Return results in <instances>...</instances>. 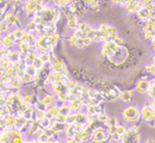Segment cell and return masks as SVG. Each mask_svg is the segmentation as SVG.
Returning a JSON list of instances; mask_svg holds the SVG:
<instances>
[{
	"instance_id": "6da1fadb",
	"label": "cell",
	"mask_w": 155,
	"mask_h": 143,
	"mask_svg": "<svg viewBox=\"0 0 155 143\" xmlns=\"http://www.w3.org/2000/svg\"><path fill=\"white\" fill-rule=\"evenodd\" d=\"M121 117L126 122H137L141 119L140 109L135 105H129V106H127L122 109Z\"/></svg>"
},
{
	"instance_id": "7a4b0ae2",
	"label": "cell",
	"mask_w": 155,
	"mask_h": 143,
	"mask_svg": "<svg viewBox=\"0 0 155 143\" xmlns=\"http://www.w3.org/2000/svg\"><path fill=\"white\" fill-rule=\"evenodd\" d=\"M141 118L144 120L149 126L155 127V112L152 108V106L149 104H144L140 109Z\"/></svg>"
},
{
	"instance_id": "3957f363",
	"label": "cell",
	"mask_w": 155,
	"mask_h": 143,
	"mask_svg": "<svg viewBox=\"0 0 155 143\" xmlns=\"http://www.w3.org/2000/svg\"><path fill=\"white\" fill-rule=\"evenodd\" d=\"M109 134L106 131V128L104 127H100V128L95 129L93 133H92V137H91V140L92 142L95 143H102V142H106L109 140Z\"/></svg>"
},
{
	"instance_id": "277c9868",
	"label": "cell",
	"mask_w": 155,
	"mask_h": 143,
	"mask_svg": "<svg viewBox=\"0 0 155 143\" xmlns=\"http://www.w3.org/2000/svg\"><path fill=\"white\" fill-rule=\"evenodd\" d=\"M149 88H150V79L140 78L135 83V90L140 94H146Z\"/></svg>"
},
{
	"instance_id": "5b68a950",
	"label": "cell",
	"mask_w": 155,
	"mask_h": 143,
	"mask_svg": "<svg viewBox=\"0 0 155 143\" xmlns=\"http://www.w3.org/2000/svg\"><path fill=\"white\" fill-rule=\"evenodd\" d=\"M73 116H74V119H75V123L85 125V123L89 122V120H90V116L86 113H82L81 110L74 112V113H73Z\"/></svg>"
},
{
	"instance_id": "8992f818",
	"label": "cell",
	"mask_w": 155,
	"mask_h": 143,
	"mask_svg": "<svg viewBox=\"0 0 155 143\" xmlns=\"http://www.w3.org/2000/svg\"><path fill=\"white\" fill-rule=\"evenodd\" d=\"M40 99L42 101V103L48 107L50 105H54L55 104L56 95H54L53 93H45L42 97H40Z\"/></svg>"
},
{
	"instance_id": "52a82bcc",
	"label": "cell",
	"mask_w": 155,
	"mask_h": 143,
	"mask_svg": "<svg viewBox=\"0 0 155 143\" xmlns=\"http://www.w3.org/2000/svg\"><path fill=\"white\" fill-rule=\"evenodd\" d=\"M119 99L124 103H130L131 101L133 99V94H132L130 90H122V91H120Z\"/></svg>"
},
{
	"instance_id": "ba28073f",
	"label": "cell",
	"mask_w": 155,
	"mask_h": 143,
	"mask_svg": "<svg viewBox=\"0 0 155 143\" xmlns=\"http://www.w3.org/2000/svg\"><path fill=\"white\" fill-rule=\"evenodd\" d=\"M59 114V107L57 106V105H50V106H48L47 107V109H46V116H48V117H50V118H55L56 116Z\"/></svg>"
},
{
	"instance_id": "9c48e42d",
	"label": "cell",
	"mask_w": 155,
	"mask_h": 143,
	"mask_svg": "<svg viewBox=\"0 0 155 143\" xmlns=\"http://www.w3.org/2000/svg\"><path fill=\"white\" fill-rule=\"evenodd\" d=\"M15 45V42L12 40L10 35L7 33V35L1 36V46H5V47H13Z\"/></svg>"
},
{
	"instance_id": "30bf717a",
	"label": "cell",
	"mask_w": 155,
	"mask_h": 143,
	"mask_svg": "<svg viewBox=\"0 0 155 143\" xmlns=\"http://www.w3.org/2000/svg\"><path fill=\"white\" fill-rule=\"evenodd\" d=\"M69 105H70L71 109H72V113H74V112H79V110H82V108L84 107V105L82 104V102H81L79 99H72L70 103H69Z\"/></svg>"
},
{
	"instance_id": "8fae6325",
	"label": "cell",
	"mask_w": 155,
	"mask_h": 143,
	"mask_svg": "<svg viewBox=\"0 0 155 143\" xmlns=\"http://www.w3.org/2000/svg\"><path fill=\"white\" fill-rule=\"evenodd\" d=\"M142 3H141L140 1H138V2H135V5H127L125 7L126 11L128 12V13H130V14H135L138 11L140 10V8L142 7Z\"/></svg>"
},
{
	"instance_id": "7c38bea8",
	"label": "cell",
	"mask_w": 155,
	"mask_h": 143,
	"mask_svg": "<svg viewBox=\"0 0 155 143\" xmlns=\"http://www.w3.org/2000/svg\"><path fill=\"white\" fill-rule=\"evenodd\" d=\"M51 121H53V118H50V117H48V116H45L43 119H40L38 122H40V126L42 127V129L44 130V129L50 127Z\"/></svg>"
},
{
	"instance_id": "4fadbf2b",
	"label": "cell",
	"mask_w": 155,
	"mask_h": 143,
	"mask_svg": "<svg viewBox=\"0 0 155 143\" xmlns=\"http://www.w3.org/2000/svg\"><path fill=\"white\" fill-rule=\"evenodd\" d=\"M16 47H18L20 53H27L29 48H30V44L27 42H20L19 44L16 45Z\"/></svg>"
},
{
	"instance_id": "5bb4252c",
	"label": "cell",
	"mask_w": 155,
	"mask_h": 143,
	"mask_svg": "<svg viewBox=\"0 0 155 143\" xmlns=\"http://www.w3.org/2000/svg\"><path fill=\"white\" fill-rule=\"evenodd\" d=\"M36 138L38 139L40 142H46V143H47V141L50 139L49 137H48V134L45 132V130H42L40 132L37 133V134H36Z\"/></svg>"
},
{
	"instance_id": "9a60e30c",
	"label": "cell",
	"mask_w": 155,
	"mask_h": 143,
	"mask_svg": "<svg viewBox=\"0 0 155 143\" xmlns=\"http://www.w3.org/2000/svg\"><path fill=\"white\" fill-rule=\"evenodd\" d=\"M22 81H23L24 84H32L35 82V77L31 75V74L27 73V72H25L24 75H23V78H22Z\"/></svg>"
},
{
	"instance_id": "2e32d148",
	"label": "cell",
	"mask_w": 155,
	"mask_h": 143,
	"mask_svg": "<svg viewBox=\"0 0 155 143\" xmlns=\"http://www.w3.org/2000/svg\"><path fill=\"white\" fill-rule=\"evenodd\" d=\"M59 113H61V114H64V115H69V114H71L72 113V109H71V107H70V105H69V103L68 104H64V105H61L59 107Z\"/></svg>"
},
{
	"instance_id": "e0dca14e",
	"label": "cell",
	"mask_w": 155,
	"mask_h": 143,
	"mask_svg": "<svg viewBox=\"0 0 155 143\" xmlns=\"http://www.w3.org/2000/svg\"><path fill=\"white\" fill-rule=\"evenodd\" d=\"M78 24H79V21H74V20H67L66 21V27L68 30L73 31L75 29H78Z\"/></svg>"
},
{
	"instance_id": "ac0fdd59",
	"label": "cell",
	"mask_w": 155,
	"mask_h": 143,
	"mask_svg": "<svg viewBox=\"0 0 155 143\" xmlns=\"http://www.w3.org/2000/svg\"><path fill=\"white\" fill-rule=\"evenodd\" d=\"M45 64H46V62H45V61H43V60L40 59V57L35 58V59H34V62H33V66H34V67H35L37 70L43 69V68L45 67Z\"/></svg>"
},
{
	"instance_id": "d6986e66",
	"label": "cell",
	"mask_w": 155,
	"mask_h": 143,
	"mask_svg": "<svg viewBox=\"0 0 155 143\" xmlns=\"http://www.w3.org/2000/svg\"><path fill=\"white\" fill-rule=\"evenodd\" d=\"M12 64V60L8 57H1V69H7Z\"/></svg>"
},
{
	"instance_id": "ffe728a7",
	"label": "cell",
	"mask_w": 155,
	"mask_h": 143,
	"mask_svg": "<svg viewBox=\"0 0 155 143\" xmlns=\"http://www.w3.org/2000/svg\"><path fill=\"white\" fill-rule=\"evenodd\" d=\"M72 34L74 35L75 37H78V38H86L87 37V33L86 32H83V31H81L80 29H75V30L72 31Z\"/></svg>"
},
{
	"instance_id": "44dd1931",
	"label": "cell",
	"mask_w": 155,
	"mask_h": 143,
	"mask_svg": "<svg viewBox=\"0 0 155 143\" xmlns=\"http://www.w3.org/2000/svg\"><path fill=\"white\" fill-rule=\"evenodd\" d=\"M104 125H105V127L106 126H109V125H111V126H117L118 125V119H117L116 116H108V118L104 122Z\"/></svg>"
},
{
	"instance_id": "7402d4cb",
	"label": "cell",
	"mask_w": 155,
	"mask_h": 143,
	"mask_svg": "<svg viewBox=\"0 0 155 143\" xmlns=\"http://www.w3.org/2000/svg\"><path fill=\"white\" fill-rule=\"evenodd\" d=\"M25 72L30 73L31 75H33V77H36V75H37V72H38V70L36 69L35 67L32 64V66H26V68H25Z\"/></svg>"
},
{
	"instance_id": "603a6c76",
	"label": "cell",
	"mask_w": 155,
	"mask_h": 143,
	"mask_svg": "<svg viewBox=\"0 0 155 143\" xmlns=\"http://www.w3.org/2000/svg\"><path fill=\"white\" fill-rule=\"evenodd\" d=\"M144 69H145V72L147 74H151V75L155 77V66L152 64V62H151L150 64H146Z\"/></svg>"
},
{
	"instance_id": "cb8c5ba5",
	"label": "cell",
	"mask_w": 155,
	"mask_h": 143,
	"mask_svg": "<svg viewBox=\"0 0 155 143\" xmlns=\"http://www.w3.org/2000/svg\"><path fill=\"white\" fill-rule=\"evenodd\" d=\"M76 40H78V37H75L73 34H71L70 36H67L66 37V42H67V44L69 45V46H74Z\"/></svg>"
},
{
	"instance_id": "d4e9b609",
	"label": "cell",
	"mask_w": 155,
	"mask_h": 143,
	"mask_svg": "<svg viewBox=\"0 0 155 143\" xmlns=\"http://www.w3.org/2000/svg\"><path fill=\"white\" fill-rule=\"evenodd\" d=\"M127 129H128V127H126L125 125H119V123H118V125L116 126V132L121 135V134H124V133L127 131Z\"/></svg>"
},
{
	"instance_id": "484cf974",
	"label": "cell",
	"mask_w": 155,
	"mask_h": 143,
	"mask_svg": "<svg viewBox=\"0 0 155 143\" xmlns=\"http://www.w3.org/2000/svg\"><path fill=\"white\" fill-rule=\"evenodd\" d=\"M74 47L76 49H84L85 48V45H84V38H78L76 43H75Z\"/></svg>"
},
{
	"instance_id": "4316f807",
	"label": "cell",
	"mask_w": 155,
	"mask_h": 143,
	"mask_svg": "<svg viewBox=\"0 0 155 143\" xmlns=\"http://www.w3.org/2000/svg\"><path fill=\"white\" fill-rule=\"evenodd\" d=\"M96 117L100 119V120H102L103 122H105L106 120H107V118H108V115H107V113H106L105 110H102V112H100V113L97 114Z\"/></svg>"
},
{
	"instance_id": "83f0119b",
	"label": "cell",
	"mask_w": 155,
	"mask_h": 143,
	"mask_svg": "<svg viewBox=\"0 0 155 143\" xmlns=\"http://www.w3.org/2000/svg\"><path fill=\"white\" fill-rule=\"evenodd\" d=\"M65 122L67 123V125L75 123V119H74V116H73V113H71V114H69V115H67V116H66Z\"/></svg>"
},
{
	"instance_id": "f1b7e54d",
	"label": "cell",
	"mask_w": 155,
	"mask_h": 143,
	"mask_svg": "<svg viewBox=\"0 0 155 143\" xmlns=\"http://www.w3.org/2000/svg\"><path fill=\"white\" fill-rule=\"evenodd\" d=\"M155 35V31H149V32H143V38L145 40H150Z\"/></svg>"
},
{
	"instance_id": "f546056e",
	"label": "cell",
	"mask_w": 155,
	"mask_h": 143,
	"mask_svg": "<svg viewBox=\"0 0 155 143\" xmlns=\"http://www.w3.org/2000/svg\"><path fill=\"white\" fill-rule=\"evenodd\" d=\"M108 35L109 34H118V30L115 25H108V29H107Z\"/></svg>"
},
{
	"instance_id": "4dcf8cb0",
	"label": "cell",
	"mask_w": 155,
	"mask_h": 143,
	"mask_svg": "<svg viewBox=\"0 0 155 143\" xmlns=\"http://www.w3.org/2000/svg\"><path fill=\"white\" fill-rule=\"evenodd\" d=\"M13 143H23L25 142V138H24V134L23 135H18V137H14L13 140H12Z\"/></svg>"
},
{
	"instance_id": "1f68e13d",
	"label": "cell",
	"mask_w": 155,
	"mask_h": 143,
	"mask_svg": "<svg viewBox=\"0 0 155 143\" xmlns=\"http://www.w3.org/2000/svg\"><path fill=\"white\" fill-rule=\"evenodd\" d=\"M106 131H107V133L108 134H113V133L116 132V126H111V125H109V126H106Z\"/></svg>"
},
{
	"instance_id": "d6a6232c",
	"label": "cell",
	"mask_w": 155,
	"mask_h": 143,
	"mask_svg": "<svg viewBox=\"0 0 155 143\" xmlns=\"http://www.w3.org/2000/svg\"><path fill=\"white\" fill-rule=\"evenodd\" d=\"M114 42H115V43L118 45V46H122V45H125V40H124V38H122L120 35H118V36L116 37Z\"/></svg>"
},
{
	"instance_id": "836d02e7",
	"label": "cell",
	"mask_w": 155,
	"mask_h": 143,
	"mask_svg": "<svg viewBox=\"0 0 155 143\" xmlns=\"http://www.w3.org/2000/svg\"><path fill=\"white\" fill-rule=\"evenodd\" d=\"M56 120H58V121H64L65 122V120H66V115H64V114H61L59 113L57 116L55 117Z\"/></svg>"
},
{
	"instance_id": "e575fe53",
	"label": "cell",
	"mask_w": 155,
	"mask_h": 143,
	"mask_svg": "<svg viewBox=\"0 0 155 143\" xmlns=\"http://www.w3.org/2000/svg\"><path fill=\"white\" fill-rule=\"evenodd\" d=\"M83 1H84V3L87 5V7H89L90 5H92L93 2H95V0H83Z\"/></svg>"
},
{
	"instance_id": "d590c367",
	"label": "cell",
	"mask_w": 155,
	"mask_h": 143,
	"mask_svg": "<svg viewBox=\"0 0 155 143\" xmlns=\"http://www.w3.org/2000/svg\"><path fill=\"white\" fill-rule=\"evenodd\" d=\"M150 105L152 106V108L154 109V112H155V99H151L150 101Z\"/></svg>"
},
{
	"instance_id": "8d00e7d4",
	"label": "cell",
	"mask_w": 155,
	"mask_h": 143,
	"mask_svg": "<svg viewBox=\"0 0 155 143\" xmlns=\"http://www.w3.org/2000/svg\"><path fill=\"white\" fill-rule=\"evenodd\" d=\"M145 142H149V143H155V140L154 139H147Z\"/></svg>"
},
{
	"instance_id": "74e56055",
	"label": "cell",
	"mask_w": 155,
	"mask_h": 143,
	"mask_svg": "<svg viewBox=\"0 0 155 143\" xmlns=\"http://www.w3.org/2000/svg\"><path fill=\"white\" fill-rule=\"evenodd\" d=\"M38 3H46V0H36Z\"/></svg>"
}]
</instances>
